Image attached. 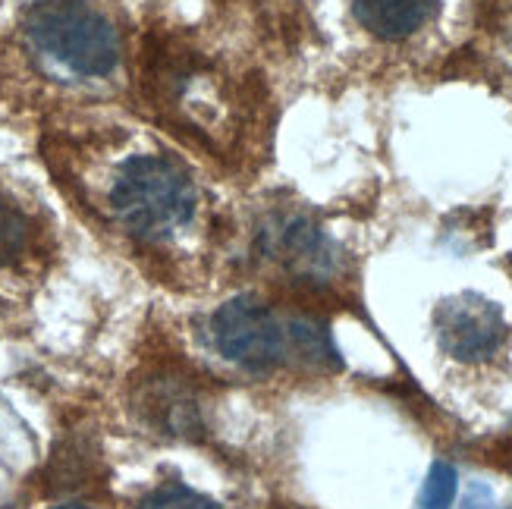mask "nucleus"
Masks as SVG:
<instances>
[{"label": "nucleus", "mask_w": 512, "mask_h": 509, "mask_svg": "<svg viewBox=\"0 0 512 509\" xmlns=\"http://www.w3.org/2000/svg\"><path fill=\"white\" fill-rule=\"evenodd\" d=\"M110 208L132 236L164 239L192 220L195 183L176 161L139 154L120 167L110 186Z\"/></svg>", "instance_id": "f257e3e1"}, {"label": "nucleus", "mask_w": 512, "mask_h": 509, "mask_svg": "<svg viewBox=\"0 0 512 509\" xmlns=\"http://www.w3.org/2000/svg\"><path fill=\"white\" fill-rule=\"evenodd\" d=\"M26 35L44 57L76 76H107L120 60L117 29L88 0H35Z\"/></svg>", "instance_id": "f03ea898"}, {"label": "nucleus", "mask_w": 512, "mask_h": 509, "mask_svg": "<svg viewBox=\"0 0 512 509\" xmlns=\"http://www.w3.org/2000/svg\"><path fill=\"white\" fill-rule=\"evenodd\" d=\"M211 327L220 356H227L233 365L246 371L267 374L286 359V327L277 321L271 308L255 302L252 296H239L220 305Z\"/></svg>", "instance_id": "7ed1b4c3"}, {"label": "nucleus", "mask_w": 512, "mask_h": 509, "mask_svg": "<svg viewBox=\"0 0 512 509\" xmlns=\"http://www.w3.org/2000/svg\"><path fill=\"white\" fill-rule=\"evenodd\" d=\"M437 343L459 362H484L500 352L509 327L503 308L478 293H459L437 305L434 312Z\"/></svg>", "instance_id": "20e7f679"}, {"label": "nucleus", "mask_w": 512, "mask_h": 509, "mask_svg": "<svg viewBox=\"0 0 512 509\" xmlns=\"http://www.w3.org/2000/svg\"><path fill=\"white\" fill-rule=\"evenodd\" d=\"M264 249L267 255L283 261L289 271L308 274V277L327 274L333 261L330 242L315 224H308L305 217H283L280 224L264 230Z\"/></svg>", "instance_id": "39448f33"}, {"label": "nucleus", "mask_w": 512, "mask_h": 509, "mask_svg": "<svg viewBox=\"0 0 512 509\" xmlns=\"http://www.w3.org/2000/svg\"><path fill=\"white\" fill-rule=\"evenodd\" d=\"M437 0H352V13L362 26L384 38L403 41L434 16Z\"/></svg>", "instance_id": "423d86ee"}, {"label": "nucleus", "mask_w": 512, "mask_h": 509, "mask_svg": "<svg viewBox=\"0 0 512 509\" xmlns=\"http://www.w3.org/2000/svg\"><path fill=\"white\" fill-rule=\"evenodd\" d=\"M142 415L164 434L192 437L202 422H198V406L192 396L176 381H151L142 393Z\"/></svg>", "instance_id": "0eeeda50"}, {"label": "nucleus", "mask_w": 512, "mask_h": 509, "mask_svg": "<svg viewBox=\"0 0 512 509\" xmlns=\"http://www.w3.org/2000/svg\"><path fill=\"white\" fill-rule=\"evenodd\" d=\"M29 236H32L29 217L0 192V268H7V264H13L29 249Z\"/></svg>", "instance_id": "6e6552de"}, {"label": "nucleus", "mask_w": 512, "mask_h": 509, "mask_svg": "<svg viewBox=\"0 0 512 509\" xmlns=\"http://www.w3.org/2000/svg\"><path fill=\"white\" fill-rule=\"evenodd\" d=\"M286 330H289V340H293V346L302 352L308 362H315V365H333V368L340 365L337 349H333L330 334L324 330V324L308 321V318H296Z\"/></svg>", "instance_id": "1a4fd4ad"}, {"label": "nucleus", "mask_w": 512, "mask_h": 509, "mask_svg": "<svg viewBox=\"0 0 512 509\" xmlns=\"http://www.w3.org/2000/svg\"><path fill=\"white\" fill-rule=\"evenodd\" d=\"M136 509H220L211 497L198 494L180 481H167L139 500Z\"/></svg>", "instance_id": "9d476101"}, {"label": "nucleus", "mask_w": 512, "mask_h": 509, "mask_svg": "<svg viewBox=\"0 0 512 509\" xmlns=\"http://www.w3.org/2000/svg\"><path fill=\"white\" fill-rule=\"evenodd\" d=\"M456 497V469L447 462H434V469L421 491V506L425 509H450Z\"/></svg>", "instance_id": "9b49d317"}, {"label": "nucleus", "mask_w": 512, "mask_h": 509, "mask_svg": "<svg viewBox=\"0 0 512 509\" xmlns=\"http://www.w3.org/2000/svg\"><path fill=\"white\" fill-rule=\"evenodd\" d=\"M57 509H92V506H79V503H70V506H57Z\"/></svg>", "instance_id": "f8f14e48"}]
</instances>
